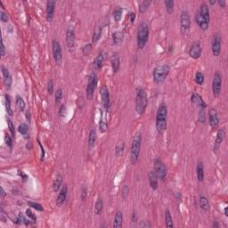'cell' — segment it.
Here are the masks:
<instances>
[{"label":"cell","mask_w":228,"mask_h":228,"mask_svg":"<svg viewBox=\"0 0 228 228\" xmlns=\"http://www.w3.org/2000/svg\"><path fill=\"white\" fill-rule=\"evenodd\" d=\"M195 22L200 29L202 31H206L209 29L210 22V8L206 3H202L199 10L195 14Z\"/></svg>","instance_id":"cell-1"},{"label":"cell","mask_w":228,"mask_h":228,"mask_svg":"<svg viewBox=\"0 0 228 228\" xmlns=\"http://www.w3.org/2000/svg\"><path fill=\"white\" fill-rule=\"evenodd\" d=\"M167 108L165 104H161L156 114V130L158 133L162 134L167 129Z\"/></svg>","instance_id":"cell-2"},{"label":"cell","mask_w":228,"mask_h":228,"mask_svg":"<svg viewBox=\"0 0 228 228\" xmlns=\"http://www.w3.org/2000/svg\"><path fill=\"white\" fill-rule=\"evenodd\" d=\"M149 35H150V30L147 23L141 22L138 26L137 34H136V43H137V47L139 49L144 48V46L148 42Z\"/></svg>","instance_id":"cell-3"},{"label":"cell","mask_w":228,"mask_h":228,"mask_svg":"<svg viewBox=\"0 0 228 228\" xmlns=\"http://www.w3.org/2000/svg\"><path fill=\"white\" fill-rule=\"evenodd\" d=\"M142 146V135L141 133H136L133 136L132 143H131V151H130V161L132 164H136L138 161L139 154L141 152Z\"/></svg>","instance_id":"cell-4"},{"label":"cell","mask_w":228,"mask_h":228,"mask_svg":"<svg viewBox=\"0 0 228 228\" xmlns=\"http://www.w3.org/2000/svg\"><path fill=\"white\" fill-rule=\"evenodd\" d=\"M148 104L147 93L143 88H138L136 96V111L138 115H143Z\"/></svg>","instance_id":"cell-5"},{"label":"cell","mask_w":228,"mask_h":228,"mask_svg":"<svg viewBox=\"0 0 228 228\" xmlns=\"http://www.w3.org/2000/svg\"><path fill=\"white\" fill-rule=\"evenodd\" d=\"M170 71V66L168 64H161L157 67H155L153 70V80L155 83H162L166 80L167 75L169 74Z\"/></svg>","instance_id":"cell-6"},{"label":"cell","mask_w":228,"mask_h":228,"mask_svg":"<svg viewBox=\"0 0 228 228\" xmlns=\"http://www.w3.org/2000/svg\"><path fill=\"white\" fill-rule=\"evenodd\" d=\"M153 171L158 179H160V181H164L166 179L167 175V168L166 165L164 164V162L159 158H156L154 160Z\"/></svg>","instance_id":"cell-7"},{"label":"cell","mask_w":228,"mask_h":228,"mask_svg":"<svg viewBox=\"0 0 228 228\" xmlns=\"http://www.w3.org/2000/svg\"><path fill=\"white\" fill-rule=\"evenodd\" d=\"M97 81L98 78L97 75L95 72L90 73L88 77V81H87V86H86V98L88 100H92L94 97V94L95 91V88L97 86Z\"/></svg>","instance_id":"cell-8"},{"label":"cell","mask_w":228,"mask_h":228,"mask_svg":"<svg viewBox=\"0 0 228 228\" xmlns=\"http://www.w3.org/2000/svg\"><path fill=\"white\" fill-rule=\"evenodd\" d=\"M180 26H181V31L182 33L186 34L188 31H190L191 28V19H190V14L187 10H183L181 12L180 16Z\"/></svg>","instance_id":"cell-9"},{"label":"cell","mask_w":228,"mask_h":228,"mask_svg":"<svg viewBox=\"0 0 228 228\" xmlns=\"http://www.w3.org/2000/svg\"><path fill=\"white\" fill-rule=\"evenodd\" d=\"M222 89V75L220 74L218 71L213 76V80H212V93L215 97H218L220 95Z\"/></svg>","instance_id":"cell-10"},{"label":"cell","mask_w":228,"mask_h":228,"mask_svg":"<svg viewBox=\"0 0 228 228\" xmlns=\"http://www.w3.org/2000/svg\"><path fill=\"white\" fill-rule=\"evenodd\" d=\"M221 47H222V37L220 34L216 33L213 35L212 37V42H211V50H212V55L217 57L220 56L221 53Z\"/></svg>","instance_id":"cell-11"},{"label":"cell","mask_w":228,"mask_h":228,"mask_svg":"<svg viewBox=\"0 0 228 228\" xmlns=\"http://www.w3.org/2000/svg\"><path fill=\"white\" fill-rule=\"evenodd\" d=\"M52 49H53V56L55 62L57 65H61L62 62V50L61 45L57 39H54L52 43Z\"/></svg>","instance_id":"cell-12"},{"label":"cell","mask_w":228,"mask_h":228,"mask_svg":"<svg viewBox=\"0 0 228 228\" xmlns=\"http://www.w3.org/2000/svg\"><path fill=\"white\" fill-rule=\"evenodd\" d=\"M100 94H101V99H102V104L103 107L104 108L106 111H108L110 109L111 106V101H110V93H109V89L106 86H103L101 87L100 90Z\"/></svg>","instance_id":"cell-13"},{"label":"cell","mask_w":228,"mask_h":228,"mask_svg":"<svg viewBox=\"0 0 228 228\" xmlns=\"http://www.w3.org/2000/svg\"><path fill=\"white\" fill-rule=\"evenodd\" d=\"M202 54V46L200 41H195L193 42L191 46L190 49H189V56L192 57V59L197 60L199 59Z\"/></svg>","instance_id":"cell-14"},{"label":"cell","mask_w":228,"mask_h":228,"mask_svg":"<svg viewBox=\"0 0 228 228\" xmlns=\"http://www.w3.org/2000/svg\"><path fill=\"white\" fill-rule=\"evenodd\" d=\"M66 43L70 51H72L75 46V31L72 26H69L66 31Z\"/></svg>","instance_id":"cell-15"},{"label":"cell","mask_w":228,"mask_h":228,"mask_svg":"<svg viewBox=\"0 0 228 228\" xmlns=\"http://www.w3.org/2000/svg\"><path fill=\"white\" fill-rule=\"evenodd\" d=\"M209 116V123L212 129H217L219 125V118H218V113L217 111L214 108H210L208 112Z\"/></svg>","instance_id":"cell-16"},{"label":"cell","mask_w":228,"mask_h":228,"mask_svg":"<svg viewBox=\"0 0 228 228\" xmlns=\"http://www.w3.org/2000/svg\"><path fill=\"white\" fill-rule=\"evenodd\" d=\"M67 195H68V186L66 185H64L62 187L61 191H60L58 196L56 198V205L58 207L62 206V204L65 202V201L67 199Z\"/></svg>","instance_id":"cell-17"},{"label":"cell","mask_w":228,"mask_h":228,"mask_svg":"<svg viewBox=\"0 0 228 228\" xmlns=\"http://www.w3.org/2000/svg\"><path fill=\"white\" fill-rule=\"evenodd\" d=\"M56 1H47L46 2V20L47 22H52L55 15V10H56Z\"/></svg>","instance_id":"cell-18"},{"label":"cell","mask_w":228,"mask_h":228,"mask_svg":"<svg viewBox=\"0 0 228 228\" xmlns=\"http://www.w3.org/2000/svg\"><path fill=\"white\" fill-rule=\"evenodd\" d=\"M226 137V131L224 129H221L217 131L216 136V140H215V143H214V152H217L221 144H222L223 141Z\"/></svg>","instance_id":"cell-19"},{"label":"cell","mask_w":228,"mask_h":228,"mask_svg":"<svg viewBox=\"0 0 228 228\" xmlns=\"http://www.w3.org/2000/svg\"><path fill=\"white\" fill-rule=\"evenodd\" d=\"M2 74H3V78H4V83L5 86H6L7 89H10L11 86H12V76L10 74L8 69H6L5 66H2Z\"/></svg>","instance_id":"cell-20"},{"label":"cell","mask_w":228,"mask_h":228,"mask_svg":"<svg viewBox=\"0 0 228 228\" xmlns=\"http://www.w3.org/2000/svg\"><path fill=\"white\" fill-rule=\"evenodd\" d=\"M191 101L192 104H196L197 106H199V107H201V109H205V108L207 107V104H206V103L204 102V100L202 99V97H201L199 94H197V93H193V94L192 95Z\"/></svg>","instance_id":"cell-21"},{"label":"cell","mask_w":228,"mask_h":228,"mask_svg":"<svg viewBox=\"0 0 228 228\" xmlns=\"http://www.w3.org/2000/svg\"><path fill=\"white\" fill-rule=\"evenodd\" d=\"M104 62V53H100L97 55V56L95 57V61L93 62V68L95 70H100V69L103 67V64Z\"/></svg>","instance_id":"cell-22"},{"label":"cell","mask_w":228,"mask_h":228,"mask_svg":"<svg viewBox=\"0 0 228 228\" xmlns=\"http://www.w3.org/2000/svg\"><path fill=\"white\" fill-rule=\"evenodd\" d=\"M123 225V213L120 210H118L115 214L114 221H113V227L120 228Z\"/></svg>","instance_id":"cell-23"},{"label":"cell","mask_w":228,"mask_h":228,"mask_svg":"<svg viewBox=\"0 0 228 228\" xmlns=\"http://www.w3.org/2000/svg\"><path fill=\"white\" fill-rule=\"evenodd\" d=\"M196 174L199 182H203L204 180V165L202 161H199L196 167Z\"/></svg>","instance_id":"cell-24"},{"label":"cell","mask_w":228,"mask_h":228,"mask_svg":"<svg viewBox=\"0 0 228 228\" xmlns=\"http://www.w3.org/2000/svg\"><path fill=\"white\" fill-rule=\"evenodd\" d=\"M148 177L151 187L153 188V190H156L158 188V177L154 171H150L148 173Z\"/></svg>","instance_id":"cell-25"},{"label":"cell","mask_w":228,"mask_h":228,"mask_svg":"<svg viewBox=\"0 0 228 228\" xmlns=\"http://www.w3.org/2000/svg\"><path fill=\"white\" fill-rule=\"evenodd\" d=\"M111 66H112V70L113 73H117L120 68V60L118 55H114L111 58Z\"/></svg>","instance_id":"cell-26"},{"label":"cell","mask_w":228,"mask_h":228,"mask_svg":"<svg viewBox=\"0 0 228 228\" xmlns=\"http://www.w3.org/2000/svg\"><path fill=\"white\" fill-rule=\"evenodd\" d=\"M62 181H63V177H62V175L61 174H57L56 177L54 180V182H53V185H52L54 191L57 192L60 190V188L62 187Z\"/></svg>","instance_id":"cell-27"},{"label":"cell","mask_w":228,"mask_h":228,"mask_svg":"<svg viewBox=\"0 0 228 228\" xmlns=\"http://www.w3.org/2000/svg\"><path fill=\"white\" fill-rule=\"evenodd\" d=\"M124 38V33L122 31H115L113 34H112V42L113 45H119L123 41Z\"/></svg>","instance_id":"cell-28"},{"label":"cell","mask_w":228,"mask_h":228,"mask_svg":"<svg viewBox=\"0 0 228 228\" xmlns=\"http://www.w3.org/2000/svg\"><path fill=\"white\" fill-rule=\"evenodd\" d=\"M199 204H200V207L201 209L204 211H207V210H210V204L208 198L205 197L203 195L200 196V200H199Z\"/></svg>","instance_id":"cell-29"},{"label":"cell","mask_w":228,"mask_h":228,"mask_svg":"<svg viewBox=\"0 0 228 228\" xmlns=\"http://www.w3.org/2000/svg\"><path fill=\"white\" fill-rule=\"evenodd\" d=\"M96 139H97V134H96V131L95 129H91L89 132V136H88V146L89 148H92L94 147L95 143L96 142Z\"/></svg>","instance_id":"cell-30"},{"label":"cell","mask_w":228,"mask_h":228,"mask_svg":"<svg viewBox=\"0 0 228 228\" xmlns=\"http://www.w3.org/2000/svg\"><path fill=\"white\" fill-rule=\"evenodd\" d=\"M5 98H6V112H7V114H8L9 116H12V115H13V111H12V104H11V103H12V101H11V97H10V95H7V94H6V95H5Z\"/></svg>","instance_id":"cell-31"},{"label":"cell","mask_w":228,"mask_h":228,"mask_svg":"<svg viewBox=\"0 0 228 228\" xmlns=\"http://www.w3.org/2000/svg\"><path fill=\"white\" fill-rule=\"evenodd\" d=\"M103 209H104V201L102 198L99 197L95 205V213L96 215H100L103 211Z\"/></svg>","instance_id":"cell-32"},{"label":"cell","mask_w":228,"mask_h":228,"mask_svg":"<svg viewBox=\"0 0 228 228\" xmlns=\"http://www.w3.org/2000/svg\"><path fill=\"white\" fill-rule=\"evenodd\" d=\"M15 104H16V107L18 109V111H23L25 110V102L23 98L20 95H16V98H15Z\"/></svg>","instance_id":"cell-33"},{"label":"cell","mask_w":228,"mask_h":228,"mask_svg":"<svg viewBox=\"0 0 228 228\" xmlns=\"http://www.w3.org/2000/svg\"><path fill=\"white\" fill-rule=\"evenodd\" d=\"M165 221H166V226L167 228H172L174 226L172 216H171V213L168 210H166V211H165Z\"/></svg>","instance_id":"cell-34"},{"label":"cell","mask_w":228,"mask_h":228,"mask_svg":"<svg viewBox=\"0 0 228 228\" xmlns=\"http://www.w3.org/2000/svg\"><path fill=\"white\" fill-rule=\"evenodd\" d=\"M101 35H102V26H98V27H96V29L94 31L92 37V43H96L99 40V38L101 37Z\"/></svg>","instance_id":"cell-35"},{"label":"cell","mask_w":228,"mask_h":228,"mask_svg":"<svg viewBox=\"0 0 228 228\" xmlns=\"http://www.w3.org/2000/svg\"><path fill=\"white\" fill-rule=\"evenodd\" d=\"M151 4H152V1H149V0H144V1L140 2L139 3V12L141 13L145 12L148 9L149 6H151Z\"/></svg>","instance_id":"cell-36"},{"label":"cell","mask_w":228,"mask_h":228,"mask_svg":"<svg viewBox=\"0 0 228 228\" xmlns=\"http://www.w3.org/2000/svg\"><path fill=\"white\" fill-rule=\"evenodd\" d=\"M122 9L120 7H116L114 9V11L112 12V15H113V18L116 22H119L121 20V17H122Z\"/></svg>","instance_id":"cell-37"},{"label":"cell","mask_w":228,"mask_h":228,"mask_svg":"<svg viewBox=\"0 0 228 228\" xmlns=\"http://www.w3.org/2000/svg\"><path fill=\"white\" fill-rule=\"evenodd\" d=\"M204 80H205V78H204L203 73H202L201 71H197L196 74H195V77H194L195 83H196L197 85L201 86V85L204 83Z\"/></svg>","instance_id":"cell-38"},{"label":"cell","mask_w":228,"mask_h":228,"mask_svg":"<svg viewBox=\"0 0 228 228\" xmlns=\"http://www.w3.org/2000/svg\"><path fill=\"white\" fill-rule=\"evenodd\" d=\"M18 131L22 135V136H26L29 132V127L26 123H22L20 124V126L18 127Z\"/></svg>","instance_id":"cell-39"},{"label":"cell","mask_w":228,"mask_h":228,"mask_svg":"<svg viewBox=\"0 0 228 228\" xmlns=\"http://www.w3.org/2000/svg\"><path fill=\"white\" fill-rule=\"evenodd\" d=\"M165 6H166L167 12L168 13H171L174 10V5H175V2L173 0H166L165 2Z\"/></svg>","instance_id":"cell-40"},{"label":"cell","mask_w":228,"mask_h":228,"mask_svg":"<svg viewBox=\"0 0 228 228\" xmlns=\"http://www.w3.org/2000/svg\"><path fill=\"white\" fill-rule=\"evenodd\" d=\"M124 149H125V143L124 142H119L118 143L117 145H116V148H115V153L116 155H119L124 152Z\"/></svg>","instance_id":"cell-41"},{"label":"cell","mask_w":228,"mask_h":228,"mask_svg":"<svg viewBox=\"0 0 228 228\" xmlns=\"http://www.w3.org/2000/svg\"><path fill=\"white\" fill-rule=\"evenodd\" d=\"M7 125H8V129H9V131L12 135V138H15V128H14V125L12 123V121L10 119H7Z\"/></svg>","instance_id":"cell-42"},{"label":"cell","mask_w":228,"mask_h":228,"mask_svg":"<svg viewBox=\"0 0 228 228\" xmlns=\"http://www.w3.org/2000/svg\"><path fill=\"white\" fill-rule=\"evenodd\" d=\"M62 98V88H58L56 90V95H55V99H56V104H59L61 103Z\"/></svg>","instance_id":"cell-43"},{"label":"cell","mask_w":228,"mask_h":228,"mask_svg":"<svg viewBox=\"0 0 228 228\" xmlns=\"http://www.w3.org/2000/svg\"><path fill=\"white\" fill-rule=\"evenodd\" d=\"M28 205L32 208V209H34V210H37V211H43L44 210V208L42 207V205L39 203H37V202H33V201H29L28 202Z\"/></svg>","instance_id":"cell-44"},{"label":"cell","mask_w":228,"mask_h":228,"mask_svg":"<svg viewBox=\"0 0 228 228\" xmlns=\"http://www.w3.org/2000/svg\"><path fill=\"white\" fill-rule=\"evenodd\" d=\"M26 216L29 217V219H31L32 223L37 222V216L32 212V210H30V209H27L26 210Z\"/></svg>","instance_id":"cell-45"},{"label":"cell","mask_w":228,"mask_h":228,"mask_svg":"<svg viewBox=\"0 0 228 228\" xmlns=\"http://www.w3.org/2000/svg\"><path fill=\"white\" fill-rule=\"evenodd\" d=\"M92 48H93L92 44H86V46H84L83 48H82V53H83V55H84V56H88V55L91 53Z\"/></svg>","instance_id":"cell-46"},{"label":"cell","mask_w":228,"mask_h":228,"mask_svg":"<svg viewBox=\"0 0 228 228\" xmlns=\"http://www.w3.org/2000/svg\"><path fill=\"white\" fill-rule=\"evenodd\" d=\"M129 188L128 185H124L121 189V197L123 199H127V197L129 196Z\"/></svg>","instance_id":"cell-47"},{"label":"cell","mask_w":228,"mask_h":228,"mask_svg":"<svg viewBox=\"0 0 228 228\" xmlns=\"http://www.w3.org/2000/svg\"><path fill=\"white\" fill-rule=\"evenodd\" d=\"M86 197H87V188L86 185H83L81 188V194H80V198L83 201H86Z\"/></svg>","instance_id":"cell-48"},{"label":"cell","mask_w":228,"mask_h":228,"mask_svg":"<svg viewBox=\"0 0 228 228\" xmlns=\"http://www.w3.org/2000/svg\"><path fill=\"white\" fill-rule=\"evenodd\" d=\"M54 89H55L54 81L52 80H48V82H47V93L49 95H53L54 94Z\"/></svg>","instance_id":"cell-49"},{"label":"cell","mask_w":228,"mask_h":228,"mask_svg":"<svg viewBox=\"0 0 228 228\" xmlns=\"http://www.w3.org/2000/svg\"><path fill=\"white\" fill-rule=\"evenodd\" d=\"M108 129V125L107 123L105 122L104 120H100V122H99V130L101 131V132H105L106 130Z\"/></svg>","instance_id":"cell-50"},{"label":"cell","mask_w":228,"mask_h":228,"mask_svg":"<svg viewBox=\"0 0 228 228\" xmlns=\"http://www.w3.org/2000/svg\"><path fill=\"white\" fill-rule=\"evenodd\" d=\"M5 142H6V145L10 149L12 148V138L9 136L8 134H6L5 136Z\"/></svg>","instance_id":"cell-51"},{"label":"cell","mask_w":228,"mask_h":228,"mask_svg":"<svg viewBox=\"0 0 228 228\" xmlns=\"http://www.w3.org/2000/svg\"><path fill=\"white\" fill-rule=\"evenodd\" d=\"M18 221L20 222H22V223H25V224H30V221L28 220V219H26V217L24 216L23 215V213H19L18 215Z\"/></svg>","instance_id":"cell-52"},{"label":"cell","mask_w":228,"mask_h":228,"mask_svg":"<svg viewBox=\"0 0 228 228\" xmlns=\"http://www.w3.org/2000/svg\"><path fill=\"white\" fill-rule=\"evenodd\" d=\"M0 20H1V22H3L4 23H6V22H8V16H7V14H6V12H3V11L0 12Z\"/></svg>","instance_id":"cell-53"},{"label":"cell","mask_w":228,"mask_h":228,"mask_svg":"<svg viewBox=\"0 0 228 228\" xmlns=\"http://www.w3.org/2000/svg\"><path fill=\"white\" fill-rule=\"evenodd\" d=\"M6 55V46L4 44V40L2 39L1 41V56H5Z\"/></svg>","instance_id":"cell-54"},{"label":"cell","mask_w":228,"mask_h":228,"mask_svg":"<svg viewBox=\"0 0 228 228\" xmlns=\"http://www.w3.org/2000/svg\"><path fill=\"white\" fill-rule=\"evenodd\" d=\"M129 18L131 23H133L135 22V20H136V13L133 12H130L129 13Z\"/></svg>","instance_id":"cell-55"},{"label":"cell","mask_w":228,"mask_h":228,"mask_svg":"<svg viewBox=\"0 0 228 228\" xmlns=\"http://www.w3.org/2000/svg\"><path fill=\"white\" fill-rule=\"evenodd\" d=\"M64 112H65V105L62 104V105H61L60 110H59V114H60V116H61V117H62V116L64 115Z\"/></svg>","instance_id":"cell-56"},{"label":"cell","mask_w":228,"mask_h":228,"mask_svg":"<svg viewBox=\"0 0 228 228\" xmlns=\"http://www.w3.org/2000/svg\"><path fill=\"white\" fill-rule=\"evenodd\" d=\"M218 4H219V6H221V7L225 8L226 6V1H225V0H219L218 1Z\"/></svg>","instance_id":"cell-57"},{"label":"cell","mask_w":228,"mask_h":228,"mask_svg":"<svg viewBox=\"0 0 228 228\" xmlns=\"http://www.w3.org/2000/svg\"><path fill=\"white\" fill-rule=\"evenodd\" d=\"M136 219H137V217H136V214L135 212H133V214H132V221L133 222H136Z\"/></svg>","instance_id":"cell-58"},{"label":"cell","mask_w":228,"mask_h":228,"mask_svg":"<svg viewBox=\"0 0 228 228\" xmlns=\"http://www.w3.org/2000/svg\"><path fill=\"white\" fill-rule=\"evenodd\" d=\"M26 118H27V119H28L29 121L31 120V112L29 111H26Z\"/></svg>","instance_id":"cell-59"},{"label":"cell","mask_w":228,"mask_h":228,"mask_svg":"<svg viewBox=\"0 0 228 228\" xmlns=\"http://www.w3.org/2000/svg\"><path fill=\"white\" fill-rule=\"evenodd\" d=\"M4 196H6V192L3 187H1V197H4Z\"/></svg>","instance_id":"cell-60"},{"label":"cell","mask_w":228,"mask_h":228,"mask_svg":"<svg viewBox=\"0 0 228 228\" xmlns=\"http://www.w3.org/2000/svg\"><path fill=\"white\" fill-rule=\"evenodd\" d=\"M212 226L213 227L215 228V227H219V224L218 223L216 222V221H215V222L213 223V225H212Z\"/></svg>","instance_id":"cell-61"},{"label":"cell","mask_w":228,"mask_h":228,"mask_svg":"<svg viewBox=\"0 0 228 228\" xmlns=\"http://www.w3.org/2000/svg\"><path fill=\"white\" fill-rule=\"evenodd\" d=\"M209 3H210L211 6H214V5L216 4V1H215V0H214V1H213V0H210Z\"/></svg>","instance_id":"cell-62"},{"label":"cell","mask_w":228,"mask_h":228,"mask_svg":"<svg viewBox=\"0 0 228 228\" xmlns=\"http://www.w3.org/2000/svg\"><path fill=\"white\" fill-rule=\"evenodd\" d=\"M225 215L227 216L228 214H227V207H226V209H225Z\"/></svg>","instance_id":"cell-63"}]
</instances>
